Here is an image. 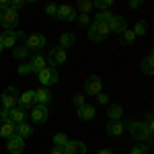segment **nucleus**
<instances>
[{"mask_svg": "<svg viewBox=\"0 0 154 154\" xmlns=\"http://www.w3.org/2000/svg\"><path fill=\"white\" fill-rule=\"evenodd\" d=\"M109 33H111V31H109V23H97V21H93L91 27H88V39L95 41V43L103 41Z\"/></svg>", "mask_w": 154, "mask_h": 154, "instance_id": "nucleus-1", "label": "nucleus"}, {"mask_svg": "<svg viewBox=\"0 0 154 154\" xmlns=\"http://www.w3.org/2000/svg\"><path fill=\"white\" fill-rule=\"evenodd\" d=\"M128 130H130V134L136 138V140H142V142L146 140L148 144H152V134L146 130V125H144L142 121H136V119H134V121H130Z\"/></svg>", "mask_w": 154, "mask_h": 154, "instance_id": "nucleus-2", "label": "nucleus"}, {"mask_svg": "<svg viewBox=\"0 0 154 154\" xmlns=\"http://www.w3.org/2000/svg\"><path fill=\"white\" fill-rule=\"evenodd\" d=\"M37 76H39V82H41V86H51V84H56L60 80V74H58V70L56 68H43L41 72H37Z\"/></svg>", "mask_w": 154, "mask_h": 154, "instance_id": "nucleus-3", "label": "nucleus"}, {"mask_svg": "<svg viewBox=\"0 0 154 154\" xmlns=\"http://www.w3.org/2000/svg\"><path fill=\"white\" fill-rule=\"evenodd\" d=\"M19 91H17V86H6L4 88V93L0 97V101H2V107H6V109H12V107L19 103Z\"/></svg>", "mask_w": 154, "mask_h": 154, "instance_id": "nucleus-4", "label": "nucleus"}, {"mask_svg": "<svg viewBox=\"0 0 154 154\" xmlns=\"http://www.w3.org/2000/svg\"><path fill=\"white\" fill-rule=\"evenodd\" d=\"M19 12H14V11H4L2 14H0V27H4L6 31H11V29H14L17 25H19Z\"/></svg>", "mask_w": 154, "mask_h": 154, "instance_id": "nucleus-5", "label": "nucleus"}, {"mask_svg": "<svg viewBox=\"0 0 154 154\" xmlns=\"http://www.w3.org/2000/svg\"><path fill=\"white\" fill-rule=\"evenodd\" d=\"M101 91H103V80H101L99 76H88V78L84 80V93H86V95L97 97Z\"/></svg>", "mask_w": 154, "mask_h": 154, "instance_id": "nucleus-6", "label": "nucleus"}, {"mask_svg": "<svg viewBox=\"0 0 154 154\" xmlns=\"http://www.w3.org/2000/svg\"><path fill=\"white\" fill-rule=\"evenodd\" d=\"M66 58H68L66 49H62V48H54L51 51H49V56H48L45 60H48L49 68H56V66H62V64L66 62Z\"/></svg>", "mask_w": 154, "mask_h": 154, "instance_id": "nucleus-7", "label": "nucleus"}, {"mask_svg": "<svg viewBox=\"0 0 154 154\" xmlns=\"http://www.w3.org/2000/svg\"><path fill=\"white\" fill-rule=\"evenodd\" d=\"M56 19L66 21V23L76 21V8L70 6V4H62V6H58V11H56Z\"/></svg>", "mask_w": 154, "mask_h": 154, "instance_id": "nucleus-8", "label": "nucleus"}, {"mask_svg": "<svg viewBox=\"0 0 154 154\" xmlns=\"http://www.w3.org/2000/svg\"><path fill=\"white\" fill-rule=\"evenodd\" d=\"M48 43V39L41 33H33V35L25 37V48L27 49H43V45Z\"/></svg>", "mask_w": 154, "mask_h": 154, "instance_id": "nucleus-9", "label": "nucleus"}, {"mask_svg": "<svg viewBox=\"0 0 154 154\" xmlns=\"http://www.w3.org/2000/svg\"><path fill=\"white\" fill-rule=\"evenodd\" d=\"M48 105H33L31 107V119H33V123H45L48 121Z\"/></svg>", "mask_w": 154, "mask_h": 154, "instance_id": "nucleus-10", "label": "nucleus"}, {"mask_svg": "<svg viewBox=\"0 0 154 154\" xmlns=\"http://www.w3.org/2000/svg\"><path fill=\"white\" fill-rule=\"evenodd\" d=\"M64 154H86V144L80 140H68V144L62 148Z\"/></svg>", "mask_w": 154, "mask_h": 154, "instance_id": "nucleus-11", "label": "nucleus"}, {"mask_svg": "<svg viewBox=\"0 0 154 154\" xmlns=\"http://www.w3.org/2000/svg\"><path fill=\"white\" fill-rule=\"evenodd\" d=\"M128 29V19L121 14H113V19L109 21V31L111 33H123Z\"/></svg>", "mask_w": 154, "mask_h": 154, "instance_id": "nucleus-12", "label": "nucleus"}, {"mask_svg": "<svg viewBox=\"0 0 154 154\" xmlns=\"http://www.w3.org/2000/svg\"><path fill=\"white\" fill-rule=\"evenodd\" d=\"M6 148H8V152L11 154H21L23 152V148H25V140L21 138V136H11L8 140H6Z\"/></svg>", "mask_w": 154, "mask_h": 154, "instance_id": "nucleus-13", "label": "nucleus"}, {"mask_svg": "<svg viewBox=\"0 0 154 154\" xmlns=\"http://www.w3.org/2000/svg\"><path fill=\"white\" fill-rule=\"evenodd\" d=\"M17 134V125L12 123L11 119H0V138H11Z\"/></svg>", "mask_w": 154, "mask_h": 154, "instance_id": "nucleus-14", "label": "nucleus"}, {"mask_svg": "<svg viewBox=\"0 0 154 154\" xmlns=\"http://www.w3.org/2000/svg\"><path fill=\"white\" fill-rule=\"evenodd\" d=\"M35 105V91H25L19 95V107L21 109H29Z\"/></svg>", "mask_w": 154, "mask_h": 154, "instance_id": "nucleus-15", "label": "nucleus"}, {"mask_svg": "<svg viewBox=\"0 0 154 154\" xmlns=\"http://www.w3.org/2000/svg\"><path fill=\"white\" fill-rule=\"evenodd\" d=\"M0 43L4 49H12L17 45V37H14V31H4L0 33Z\"/></svg>", "mask_w": 154, "mask_h": 154, "instance_id": "nucleus-16", "label": "nucleus"}, {"mask_svg": "<svg viewBox=\"0 0 154 154\" xmlns=\"http://www.w3.org/2000/svg\"><path fill=\"white\" fill-rule=\"evenodd\" d=\"M49 101H51V93H49V88L41 86V88H37V91H35V105H48Z\"/></svg>", "mask_w": 154, "mask_h": 154, "instance_id": "nucleus-17", "label": "nucleus"}, {"mask_svg": "<svg viewBox=\"0 0 154 154\" xmlns=\"http://www.w3.org/2000/svg\"><path fill=\"white\" fill-rule=\"evenodd\" d=\"M8 119H11L14 125H19V123H25V119H27V111H25V109H21V107H12Z\"/></svg>", "mask_w": 154, "mask_h": 154, "instance_id": "nucleus-18", "label": "nucleus"}, {"mask_svg": "<svg viewBox=\"0 0 154 154\" xmlns=\"http://www.w3.org/2000/svg\"><path fill=\"white\" fill-rule=\"evenodd\" d=\"M125 131V123L123 121H109L107 123V134L109 136H113V138H117Z\"/></svg>", "mask_w": 154, "mask_h": 154, "instance_id": "nucleus-19", "label": "nucleus"}, {"mask_svg": "<svg viewBox=\"0 0 154 154\" xmlns=\"http://www.w3.org/2000/svg\"><path fill=\"white\" fill-rule=\"evenodd\" d=\"M31 68H33V72H41L43 68H48V60L43 58V54H35L33 58H31Z\"/></svg>", "mask_w": 154, "mask_h": 154, "instance_id": "nucleus-20", "label": "nucleus"}, {"mask_svg": "<svg viewBox=\"0 0 154 154\" xmlns=\"http://www.w3.org/2000/svg\"><path fill=\"white\" fill-rule=\"evenodd\" d=\"M95 115H97V111H95V107H93V105H82V107H78V117L82 119V121H91Z\"/></svg>", "mask_w": 154, "mask_h": 154, "instance_id": "nucleus-21", "label": "nucleus"}, {"mask_svg": "<svg viewBox=\"0 0 154 154\" xmlns=\"http://www.w3.org/2000/svg\"><path fill=\"white\" fill-rule=\"evenodd\" d=\"M107 115H109V121H121L123 107H121V105H111L109 109H107Z\"/></svg>", "mask_w": 154, "mask_h": 154, "instance_id": "nucleus-22", "label": "nucleus"}, {"mask_svg": "<svg viewBox=\"0 0 154 154\" xmlns=\"http://www.w3.org/2000/svg\"><path fill=\"white\" fill-rule=\"evenodd\" d=\"M154 56L152 54H148V56H146V58L142 60V64H140V68H142V72L144 74H148V76H150V74H152L154 72Z\"/></svg>", "mask_w": 154, "mask_h": 154, "instance_id": "nucleus-23", "label": "nucleus"}, {"mask_svg": "<svg viewBox=\"0 0 154 154\" xmlns=\"http://www.w3.org/2000/svg\"><path fill=\"white\" fill-rule=\"evenodd\" d=\"M74 43H76V39H74L72 33H62V35H60V45H58V48L68 49V48H72Z\"/></svg>", "mask_w": 154, "mask_h": 154, "instance_id": "nucleus-24", "label": "nucleus"}, {"mask_svg": "<svg viewBox=\"0 0 154 154\" xmlns=\"http://www.w3.org/2000/svg\"><path fill=\"white\" fill-rule=\"evenodd\" d=\"M17 136H21V138L25 140V138L33 136V128H31L27 121H25V123H19V125H17Z\"/></svg>", "mask_w": 154, "mask_h": 154, "instance_id": "nucleus-25", "label": "nucleus"}, {"mask_svg": "<svg viewBox=\"0 0 154 154\" xmlns=\"http://www.w3.org/2000/svg\"><path fill=\"white\" fill-rule=\"evenodd\" d=\"M119 41H121L123 45H131V43L136 41V35H134V31H131V29H125L123 33H119Z\"/></svg>", "mask_w": 154, "mask_h": 154, "instance_id": "nucleus-26", "label": "nucleus"}, {"mask_svg": "<svg viewBox=\"0 0 154 154\" xmlns=\"http://www.w3.org/2000/svg\"><path fill=\"white\" fill-rule=\"evenodd\" d=\"M111 19H113V14H111L109 11H99L95 14V21H97V23H109Z\"/></svg>", "mask_w": 154, "mask_h": 154, "instance_id": "nucleus-27", "label": "nucleus"}, {"mask_svg": "<svg viewBox=\"0 0 154 154\" xmlns=\"http://www.w3.org/2000/svg\"><path fill=\"white\" fill-rule=\"evenodd\" d=\"M66 144H68V136H66V134L60 131V134L54 136V146H56V148H64Z\"/></svg>", "mask_w": 154, "mask_h": 154, "instance_id": "nucleus-28", "label": "nucleus"}, {"mask_svg": "<svg viewBox=\"0 0 154 154\" xmlns=\"http://www.w3.org/2000/svg\"><path fill=\"white\" fill-rule=\"evenodd\" d=\"M29 51H31V49H27L25 45H19V48H12V56L17 60H23V58L29 56Z\"/></svg>", "mask_w": 154, "mask_h": 154, "instance_id": "nucleus-29", "label": "nucleus"}, {"mask_svg": "<svg viewBox=\"0 0 154 154\" xmlns=\"http://www.w3.org/2000/svg\"><path fill=\"white\" fill-rule=\"evenodd\" d=\"M76 6H78V11H80V12L88 14V11L93 8V0H80V2H78Z\"/></svg>", "mask_w": 154, "mask_h": 154, "instance_id": "nucleus-30", "label": "nucleus"}, {"mask_svg": "<svg viewBox=\"0 0 154 154\" xmlns=\"http://www.w3.org/2000/svg\"><path fill=\"white\" fill-rule=\"evenodd\" d=\"M111 4H113V0H93V6L101 8V11H107V8H111Z\"/></svg>", "mask_w": 154, "mask_h": 154, "instance_id": "nucleus-31", "label": "nucleus"}, {"mask_svg": "<svg viewBox=\"0 0 154 154\" xmlns=\"http://www.w3.org/2000/svg\"><path fill=\"white\" fill-rule=\"evenodd\" d=\"M17 72H19V76H29V74L33 72V68H31V64L27 62V64H21V66L17 68Z\"/></svg>", "mask_w": 154, "mask_h": 154, "instance_id": "nucleus-32", "label": "nucleus"}, {"mask_svg": "<svg viewBox=\"0 0 154 154\" xmlns=\"http://www.w3.org/2000/svg\"><path fill=\"white\" fill-rule=\"evenodd\" d=\"M131 31H134V35H136V37H138V35H146V23L138 21V23H136V27H134Z\"/></svg>", "mask_w": 154, "mask_h": 154, "instance_id": "nucleus-33", "label": "nucleus"}, {"mask_svg": "<svg viewBox=\"0 0 154 154\" xmlns=\"http://www.w3.org/2000/svg\"><path fill=\"white\" fill-rule=\"evenodd\" d=\"M150 150V146H144V144H138V146H134L130 150V154H148Z\"/></svg>", "mask_w": 154, "mask_h": 154, "instance_id": "nucleus-34", "label": "nucleus"}, {"mask_svg": "<svg viewBox=\"0 0 154 154\" xmlns=\"http://www.w3.org/2000/svg\"><path fill=\"white\" fill-rule=\"evenodd\" d=\"M76 21H78V25H88V21H91V14H84V12H80V14H76Z\"/></svg>", "mask_w": 154, "mask_h": 154, "instance_id": "nucleus-35", "label": "nucleus"}, {"mask_svg": "<svg viewBox=\"0 0 154 154\" xmlns=\"http://www.w3.org/2000/svg\"><path fill=\"white\" fill-rule=\"evenodd\" d=\"M72 103H74L76 107H82V105H86V101H84V95H74Z\"/></svg>", "mask_w": 154, "mask_h": 154, "instance_id": "nucleus-36", "label": "nucleus"}, {"mask_svg": "<svg viewBox=\"0 0 154 154\" xmlns=\"http://www.w3.org/2000/svg\"><path fill=\"white\" fill-rule=\"evenodd\" d=\"M56 11H58L56 4H48V6H45V14H49V17H56Z\"/></svg>", "mask_w": 154, "mask_h": 154, "instance_id": "nucleus-37", "label": "nucleus"}, {"mask_svg": "<svg viewBox=\"0 0 154 154\" xmlns=\"http://www.w3.org/2000/svg\"><path fill=\"white\" fill-rule=\"evenodd\" d=\"M97 101H99L101 105H107V103H109V95H105V93H99V95H97Z\"/></svg>", "mask_w": 154, "mask_h": 154, "instance_id": "nucleus-38", "label": "nucleus"}, {"mask_svg": "<svg viewBox=\"0 0 154 154\" xmlns=\"http://www.w3.org/2000/svg\"><path fill=\"white\" fill-rule=\"evenodd\" d=\"M8 115H11V109L2 107V109H0V119H8Z\"/></svg>", "mask_w": 154, "mask_h": 154, "instance_id": "nucleus-39", "label": "nucleus"}, {"mask_svg": "<svg viewBox=\"0 0 154 154\" xmlns=\"http://www.w3.org/2000/svg\"><path fill=\"white\" fill-rule=\"evenodd\" d=\"M130 6H131V8H140V6H142V2H140V0H131Z\"/></svg>", "mask_w": 154, "mask_h": 154, "instance_id": "nucleus-40", "label": "nucleus"}, {"mask_svg": "<svg viewBox=\"0 0 154 154\" xmlns=\"http://www.w3.org/2000/svg\"><path fill=\"white\" fill-rule=\"evenodd\" d=\"M14 37H17V41H19V39H25L27 35H25L23 31H14Z\"/></svg>", "mask_w": 154, "mask_h": 154, "instance_id": "nucleus-41", "label": "nucleus"}, {"mask_svg": "<svg viewBox=\"0 0 154 154\" xmlns=\"http://www.w3.org/2000/svg\"><path fill=\"white\" fill-rule=\"evenodd\" d=\"M97 154H113V152H111L109 148H103V150H99V152H97Z\"/></svg>", "mask_w": 154, "mask_h": 154, "instance_id": "nucleus-42", "label": "nucleus"}, {"mask_svg": "<svg viewBox=\"0 0 154 154\" xmlns=\"http://www.w3.org/2000/svg\"><path fill=\"white\" fill-rule=\"evenodd\" d=\"M49 154H64V152H62V148H54V150H51Z\"/></svg>", "mask_w": 154, "mask_h": 154, "instance_id": "nucleus-43", "label": "nucleus"}, {"mask_svg": "<svg viewBox=\"0 0 154 154\" xmlns=\"http://www.w3.org/2000/svg\"><path fill=\"white\" fill-rule=\"evenodd\" d=\"M2 51H4V48H2V43H0V54H2Z\"/></svg>", "mask_w": 154, "mask_h": 154, "instance_id": "nucleus-44", "label": "nucleus"}]
</instances>
